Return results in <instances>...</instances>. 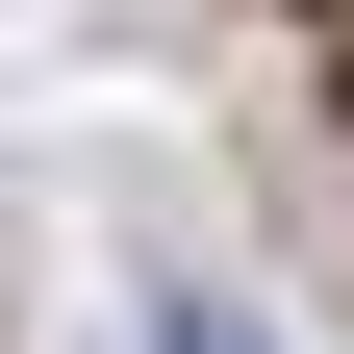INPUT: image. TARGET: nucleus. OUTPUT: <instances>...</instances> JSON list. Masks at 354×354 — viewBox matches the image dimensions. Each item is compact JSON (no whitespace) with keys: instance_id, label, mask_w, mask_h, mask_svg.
Masks as SVG:
<instances>
[{"instance_id":"f257e3e1","label":"nucleus","mask_w":354,"mask_h":354,"mask_svg":"<svg viewBox=\"0 0 354 354\" xmlns=\"http://www.w3.org/2000/svg\"><path fill=\"white\" fill-rule=\"evenodd\" d=\"M152 354H279V329H253V304H152Z\"/></svg>"}]
</instances>
